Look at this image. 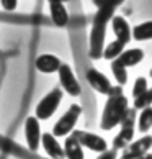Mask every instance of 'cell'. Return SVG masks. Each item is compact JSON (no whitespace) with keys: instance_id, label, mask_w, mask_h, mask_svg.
Listing matches in <instances>:
<instances>
[{"instance_id":"7c38bea8","label":"cell","mask_w":152,"mask_h":159,"mask_svg":"<svg viewBox=\"0 0 152 159\" xmlns=\"http://www.w3.org/2000/svg\"><path fill=\"white\" fill-rule=\"evenodd\" d=\"M150 148H152V136L150 134H145L141 139L128 144L124 148V154L126 156H141V154H145Z\"/></svg>"},{"instance_id":"6da1fadb","label":"cell","mask_w":152,"mask_h":159,"mask_svg":"<svg viewBox=\"0 0 152 159\" xmlns=\"http://www.w3.org/2000/svg\"><path fill=\"white\" fill-rule=\"evenodd\" d=\"M128 111V98L123 95L121 87H118V90L113 92L111 95H108V102L105 105L103 115H102V129H111L118 123H121L123 116Z\"/></svg>"},{"instance_id":"4fadbf2b","label":"cell","mask_w":152,"mask_h":159,"mask_svg":"<svg viewBox=\"0 0 152 159\" xmlns=\"http://www.w3.org/2000/svg\"><path fill=\"white\" fill-rule=\"evenodd\" d=\"M49 11H51V20L56 26H66L69 23V13L64 3L49 2Z\"/></svg>"},{"instance_id":"2e32d148","label":"cell","mask_w":152,"mask_h":159,"mask_svg":"<svg viewBox=\"0 0 152 159\" xmlns=\"http://www.w3.org/2000/svg\"><path fill=\"white\" fill-rule=\"evenodd\" d=\"M131 36L137 41H147L152 39V20L150 21H144L141 25L134 26L131 30Z\"/></svg>"},{"instance_id":"5b68a950","label":"cell","mask_w":152,"mask_h":159,"mask_svg":"<svg viewBox=\"0 0 152 159\" xmlns=\"http://www.w3.org/2000/svg\"><path fill=\"white\" fill-rule=\"evenodd\" d=\"M57 74H59V80H61V85L62 89L66 90L69 95L72 97H77L80 95V84L77 77L74 75V70L71 69V66H67V64H61V67L57 69Z\"/></svg>"},{"instance_id":"83f0119b","label":"cell","mask_w":152,"mask_h":159,"mask_svg":"<svg viewBox=\"0 0 152 159\" xmlns=\"http://www.w3.org/2000/svg\"><path fill=\"white\" fill-rule=\"evenodd\" d=\"M48 159H51V157H48Z\"/></svg>"},{"instance_id":"d6986e66","label":"cell","mask_w":152,"mask_h":159,"mask_svg":"<svg viewBox=\"0 0 152 159\" xmlns=\"http://www.w3.org/2000/svg\"><path fill=\"white\" fill-rule=\"evenodd\" d=\"M124 43H121L119 39H115V41H111L106 48H103V57L105 59H108V61H111V59H116L121 52H123V49H124Z\"/></svg>"},{"instance_id":"5bb4252c","label":"cell","mask_w":152,"mask_h":159,"mask_svg":"<svg viewBox=\"0 0 152 159\" xmlns=\"http://www.w3.org/2000/svg\"><path fill=\"white\" fill-rule=\"evenodd\" d=\"M119 62H123L126 67H132V66H137L139 62L144 59V51L139 49V48H132V49H126L123 51L121 54L118 56Z\"/></svg>"},{"instance_id":"ba28073f","label":"cell","mask_w":152,"mask_h":159,"mask_svg":"<svg viewBox=\"0 0 152 159\" xmlns=\"http://www.w3.org/2000/svg\"><path fill=\"white\" fill-rule=\"evenodd\" d=\"M25 136L26 143L31 151H36L41 143V129H39V121L36 116H30L25 123Z\"/></svg>"},{"instance_id":"4316f807","label":"cell","mask_w":152,"mask_h":159,"mask_svg":"<svg viewBox=\"0 0 152 159\" xmlns=\"http://www.w3.org/2000/svg\"><path fill=\"white\" fill-rule=\"evenodd\" d=\"M149 75H150V77H152V67H150V74H149Z\"/></svg>"},{"instance_id":"8992f818","label":"cell","mask_w":152,"mask_h":159,"mask_svg":"<svg viewBox=\"0 0 152 159\" xmlns=\"http://www.w3.org/2000/svg\"><path fill=\"white\" fill-rule=\"evenodd\" d=\"M87 80H89V84H90L98 93L111 95L113 92L118 90V87H113L111 84H110V80H108L106 75L102 74L100 70H97V69H90L89 72H87Z\"/></svg>"},{"instance_id":"484cf974","label":"cell","mask_w":152,"mask_h":159,"mask_svg":"<svg viewBox=\"0 0 152 159\" xmlns=\"http://www.w3.org/2000/svg\"><path fill=\"white\" fill-rule=\"evenodd\" d=\"M48 2H61V3H66V2H71V0H48Z\"/></svg>"},{"instance_id":"9a60e30c","label":"cell","mask_w":152,"mask_h":159,"mask_svg":"<svg viewBox=\"0 0 152 159\" xmlns=\"http://www.w3.org/2000/svg\"><path fill=\"white\" fill-rule=\"evenodd\" d=\"M64 154H66L67 159H84V149H82V144L74 136L67 138L66 144H64Z\"/></svg>"},{"instance_id":"30bf717a","label":"cell","mask_w":152,"mask_h":159,"mask_svg":"<svg viewBox=\"0 0 152 159\" xmlns=\"http://www.w3.org/2000/svg\"><path fill=\"white\" fill-rule=\"evenodd\" d=\"M41 143L44 146V151L49 154L51 159H64L66 154H64V148L59 144V141L54 134H49V133H44L41 134Z\"/></svg>"},{"instance_id":"603a6c76","label":"cell","mask_w":152,"mask_h":159,"mask_svg":"<svg viewBox=\"0 0 152 159\" xmlns=\"http://www.w3.org/2000/svg\"><path fill=\"white\" fill-rule=\"evenodd\" d=\"M97 159H116V149H111V151H102V154L98 156Z\"/></svg>"},{"instance_id":"3957f363","label":"cell","mask_w":152,"mask_h":159,"mask_svg":"<svg viewBox=\"0 0 152 159\" xmlns=\"http://www.w3.org/2000/svg\"><path fill=\"white\" fill-rule=\"evenodd\" d=\"M134 123H136V108L132 110L128 108L126 115L121 120V131L118 133V136H115V141H113L115 149L126 148L129 144V141L134 136Z\"/></svg>"},{"instance_id":"9c48e42d","label":"cell","mask_w":152,"mask_h":159,"mask_svg":"<svg viewBox=\"0 0 152 159\" xmlns=\"http://www.w3.org/2000/svg\"><path fill=\"white\" fill-rule=\"evenodd\" d=\"M111 28H113V33L116 39H119L121 43L128 44L131 41V28H129V23H128L123 16L119 15H113L111 16Z\"/></svg>"},{"instance_id":"cb8c5ba5","label":"cell","mask_w":152,"mask_h":159,"mask_svg":"<svg viewBox=\"0 0 152 159\" xmlns=\"http://www.w3.org/2000/svg\"><path fill=\"white\" fill-rule=\"evenodd\" d=\"M121 159H152V154H141V156H126V154H123Z\"/></svg>"},{"instance_id":"277c9868","label":"cell","mask_w":152,"mask_h":159,"mask_svg":"<svg viewBox=\"0 0 152 159\" xmlns=\"http://www.w3.org/2000/svg\"><path fill=\"white\" fill-rule=\"evenodd\" d=\"M62 100V92L61 89H54L51 90L44 98H41V102L36 107V118L38 120H48L54 115V111L57 110Z\"/></svg>"},{"instance_id":"44dd1931","label":"cell","mask_w":152,"mask_h":159,"mask_svg":"<svg viewBox=\"0 0 152 159\" xmlns=\"http://www.w3.org/2000/svg\"><path fill=\"white\" fill-rule=\"evenodd\" d=\"M145 89H147V79L145 77H137L136 82H134V85H132V97L134 98L139 97L142 92H145Z\"/></svg>"},{"instance_id":"52a82bcc","label":"cell","mask_w":152,"mask_h":159,"mask_svg":"<svg viewBox=\"0 0 152 159\" xmlns=\"http://www.w3.org/2000/svg\"><path fill=\"white\" fill-rule=\"evenodd\" d=\"M72 136L79 141V143L84 146V148H89L90 151H95V152H102L108 148L106 141H105L102 136L98 134H93V133H87V131H74Z\"/></svg>"},{"instance_id":"8fae6325","label":"cell","mask_w":152,"mask_h":159,"mask_svg":"<svg viewBox=\"0 0 152 159\" xmlns=\"http://www.w3.org/2000/svg\"><path fill=\"white\" fill-rule=\"evenodd\" d=\"M59 67H61V61H59V57H56L54 54H41L36 59V69L43 74L57 72Z\"/></svg>"},{"instance_id":"d4e9b609","label":"cell","mask_w":152,"mask_h":159,"mask_svg":"<svg viewBox=\"0 0 152 159\" xmlns=\"http://www.w3.org/2000/svg\"><path fill=\"white\" fill-rule=\"evenodd\" d=\"M105 2H106L108 5H111V7H115V8H116L119 3H123V2H124V0H105Z\"/></svg>"},{"instance_id":"7402d4cb","label":"cell","mask_w":152,"mask_h":159,"mask_svg":"<svg viewBox=\"0 0 152 159\" xmlns=\"http://www.w3.org/2000/svg\"><path fill=\"white\" fill-rule=\"evenodd\" d=\"M0 5L7 10V11H13L18 5V0H0Z\"/></svg>"},{"instance_id":"e0dca14e","label":"cell","mask_w":152,"mask_h":159,"mask_svg":"<svg viewBox=\"0 0 152 159\" xmlns=\"http://www.w3.org/2000/svg\"><path fill=\"white\" fill-rule=\"evenodd\" d=\"M111 72H113L115 79L119 85H124L128 82V67L123 62H119L118 57H116V59H111Z\"/></svg>"},{"instance_id":"ac0fdd59","label":"cell","mask_w":152,"mask_h":159,"mask_svg":"<svg viewBox=\"0 0 152 159\" xmlns=\"http://www.w3.org/2000/svg\"><path fill=\"white\" fill-rule=\"evenodd\" d=\"M141 115L137 116V128L141 133H145L152 128V107H144L141 108Z\"/></svg>"},{"instance_id":"7a4b0ae2","label":"cell","mask_w":152,"mask_h":159,"mask_svg":"<svg viewBox=\"0 0 152 159\" xmlns=\"http://www.w3.org/2000/svg\"><path fill=\"white\" fill-rule=\"evenodd\" d=\"M80 113H82V108L79 107L77 103L71 105V108H69L66 113L56 121L54 128H52V134H54L56 138L67 136L71 131H74V126H75V123H77Z\"/></svg>"},{"instance_id":"ffe728a7","label":"cell","mask_w":152,"mask_h":159,"mask_svg":"<svg viewBox=\"0 0 152 159\" xmlns=\"http://www.w3.org/2000/svg\"><path fill=\"white\" fill-rule=\"evenodd\" d=\"M152 105V89H145V92H142L139 97L134 98V108L136 110H141L144 107H149Z\"/></svg>"}]
</instances>
